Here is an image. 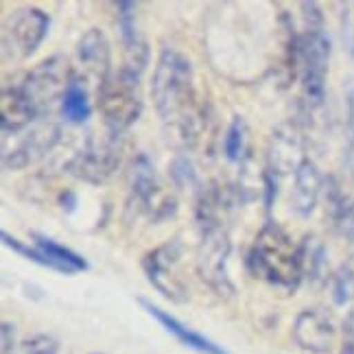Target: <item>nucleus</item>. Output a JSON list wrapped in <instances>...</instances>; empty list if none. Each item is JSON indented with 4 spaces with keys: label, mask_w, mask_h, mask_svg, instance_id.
<instances>
[{
    "label": "nucleus",
    "mask_w": 354,
    "mask_h": 354,
    "mask_svg": "<svg viewBox=\"0 0 354 354\" xmlns=\"http://www.w3.org/2000/svg\"><path fill=\"white\" fill-rule=\"evenodd\" d=\"M232 190H223L216 184H206L199 188L195 203V223L199 230L197 245V274L201 282L221 299H232L236 287L227 271L232 241L227 232L225 210L234 201Z\"/></svg>",
    "instance_id": "f03ea898"
},
{
    "label": "nucleus",
    "mask_w": 354,
    "mask_h": 354,
    "mask_svg": "<svg viewBox=\"0 0 354 354\" xmlns=\"http://www.w3.org/2000/svg\"><path fill=\"white\" fill-rule=\"evenodd\" d=\"M62 140V127L53 120H39L29 133L20 138V142L11 149H5L3 153V167L7 171H20L33 165L35 160L44 158L48 151L55 149Z\"/></svg>",
    "instance_id": "9b49d317"
},
{
    "label": "nucleus",
    "mask_w": 354,
    "mask_h": 354,
    "mask_svg": "<svg viewBox=\"0 0 354 354\" xmlns=\"http://www.w3.org/2000/svg\"><path fill=\"white\" fill-rule=\"evenodd\" d=\"M184 245L180 239H171L167 243L158 245L151 252H147L142 258V271L151 287L167 297L169 302L184 304L188 302V287L177 274V265L182 263Z\"/></svg>",
    "instance_id": "9d476101"
},
{
    "label": "nucleus",
    "mask_w": 354,
    "mask_h": 354,
    "mask_svg": "<svg viewBox=\"0 0 354 354\" xmlns=\"http://www.w3.org/2000/svg\"><path fill=\"white\" fill-rule=\"evenodd\" d=\"M116 9V29L120 35V44H122V64L129 68V71L142 75L147 71V64L151 59V50H149L147 39L142 37L138 22H136V3H127V0H120L114 5Z\"/></svg>",
    "instance_id": "2eb2a0df"
},
{
    "label": "nucleus",
    "mask_w": 354,
    "mask_h": 354,
    "mask_svg": "<svg viewBox=\"0 0 354 354\" xmlns=\"http://www.w3.org/2000/svg\"><path fill=\"white\" fill-rule=\"evenodd\" d=\"M31 241H33V248L46 258L48 269H53V271L73 276V274H79V271H86L90 267L81 254H77L75 250L66 248V245H62L57 241H53L50 236H46L42 232H31Z\"/></svg>",
    "instance_id": "6ab92c4d"
},
{
    "label": "nucleus",
    "mask_w": 354,
    "mask_h": 354,
    "mask_svg": "<svg viewBox=\"0 0 354 354\" xmlns=\"http://www.w3.org/2000/svg\"><path fill=\"white\" fill-rule=\"evenodd\" d=\"M248 271L271 287L282 291H297L304 280L302 258H299V243H293L284 230L267 221L248 252Z\"/></svg>",
    "instance_id": "7ed1b4c3"
},
{
    "label": "nucleus",
    "mask_w": 354,
    "mask_h": 354,
    "mask_svg": "<svg viewBox=\"0 0 354 354\" xmlns=\"http://www.w3.org/2000/svg\"><path fill=\"white\" fill-rule=\"evenodd\" d=\"M344 37H346V44L350 46V50L354 53V11L344 13Z\"/></svg>",
    "instance_id": "7c9ffc66"
},
{
    "label": "nucleus",
    "mask_w": 354,
    "mask_h": 354,
    "mask_svg": "<svg viewBox=\"0 0 354 354\" xmlns=\"http://www.w3.org/2000/svg\"><path fill=\"white\" fill-rule=\"evenodd\" d=\"M50 31V16L37 7L16 9L3 26V59L20 64L35 55Z\"/></svg>",
    "instance_id": "6e6552de"
},
{
    "label": "nucleus",
    "mask_w": 354,
    "mask_h": 354,
    "mask_svg": "<svg viewBox=\"0 0 354 354\" xmlns=\"http://www.w3.org/2000/svg\"><path fill=\"white\" fill-rule=\"evenodd\" d=\"M138 302H140V306L149 313V315H151L169 335H173L182 346H186V348H190V350H195V352H199V354H232V352H227L225 348H221L219 344H214L212 339H208L206 335H201V333H197L195 328H190V326H186L184 322H180L175 315H171L169 310H165V308H160L158 304H153L151 299L138 297Z\"/></svg>",
    "instance_id": "dca6fc26"
},
{
    "label": "nucleus",
    "mask_w": 354,
    "mask_h": 354,
    "mask_svg": "<svg viewBox=\"0 0 354 354\" xmlns=\"http://www.w3.org/2000/svg\"><path fill=\"white\" fill-rule=\"evenodd\" d=\"M326 177L322 175L319 167L313 162L310 158L304 160V165L299 167L293 175V186H291V208L297 216H306L313 214V210L317 208L319 195L324 190Z\"/></svg>",
    "instance_id": "f3484780"
},
{
    "label": "nucleus",
    "mask_w": 354,
    "mask_h": 354,
    "mask_svg": "<svg viewBox=\"0 0 354 354\" xmlns=\"http://www.w3.org/2000/svg\"><path fill=\"white\" fill-rule=\"evenodd\" d=\"M248 149V125H245L243 116L234 114L223 136V158L232 165H241L250 156Z\"/></svg>",
    "instance_id": "4be33fe9"
},
{
    "label": "nucleus",
    "mask_w": 354,
    "mask_h": 354,
    "mask_svg": "<svg viewBox=\"0 0 354 354\" xmlns=\"http://www.w3.org/2000/svg\"><path fill=\"white\" fill-rule=\"evenodd\" d=\"M3 236V243L7 245V248L11 250V252H16L18 256H22V258H26V261H31V263H35V265H39V267H48V263H46V258L39 254L35 248H29V245H24V243H20L16 236H11L9 232H3L0 234Z\"/></svg>",
    "instance_id": "393cba45"
},
{
    "label": "nucleus",
    "mask_w": 354,
    "mask_h": 354,
    "mask_svg": "<svg viewBox=\"0 0 354 354\" xmlns=\"http://www.w3.org/2000/svg\"><path fill=\"white\" fill-rule=\"evenodd\" d=\"M330 295H333V302L337 306H346L348 302H352V297H354V269H352V265L344 263L330 276Z\"/></svg>",
    "instance_id": "5701e85b"
},
{
    "label": "nucleus",
    "mask_w": 354,
    "mask_h": 354,
    "mask_svg": "<svg viewBox=\"0 0 354 354\" xmlns=\"http://www.w3.org/2000/svg\"><path fill=\"white\" fill-rule=\"evenodd\" d=\"M299 258H302V271L304 280L310 284H324L330 280V269H328V258H326V248L315 236H304L299 243Z\"/></svg>",
    "instance_id": "412c9836"
},
{
    "label": "nucleus",
    "mask_w": 354,
    "mask_h": 354,
    "mask_svg": "<svg viewBox=\"0 0 354 354\" xmlns=\"http://www.w3.org/2000/svg\"><path fill=\"white\" fill-rule=\"evenodd\" d=\"M330 64V39L324 29H306L297 33L295 46V79L302 92V107L315 112L326 101V79Z\"/></svg>",
    "instance_id": "20e7f679"
},
{
    "label": "nucleus",
    "mask_w": 354,
    "mask_h": 354,
    "mask_svg": "<svg viewBox=\"0 0 354 354\" xmlns=\"http://www.w3.org/2000/svg\"><path fill=\"white\" fill-rule=\"evenodd\" d=\"M339 354H354V310L348 313L342 326V350Z\"/></svg>",
    "instance_id": "c85d7f7f"
},
{
    "label": "nucleus",
    "mask_w": 354,
    "mask_h": 354,
    "mask_svg": "<svg viewBox=\"0 0 354 354\" xmlns=\"http://www.w3.org/2000/svg\"><path fill=\"white\" fill-rule=\"evenodd\" d=\"M71 77H73V68L68 66L66 57L55 55L44 59L42 64H37L33 71H29L18 81L24 97L29 99L39 120H50L53 107L57 103L62 105L64 90Z\"/></svg>",
    "instance_id": "0eeeda50"
},
{
    "label": "nucleus",
    "mask_w": 354,
    "mask_h": 354,
    "mask_svg": "<svg viewBox=\"0 0 354 354\" xmlns=\"http://www.w3.org/2000/svg\"><path fill=\"white\" fill-rule=\"evenodd\" d=\"M151 99L165 131L182 149H195L206 129V114L197 94L193 62L180 48L160 50L151 77Z\"/></svg>",
    "instance_id": "f257e3e1"
},
{
    "label": "nucleus",
    "mask_w": 354,
    "mask_h": 354,
    "mask_svg": "<svg viewBox=\"0 0 354 354\" xmlns=\"http://www.w3.org/2000/svg\"><path fill=\"white\" fill-rule=\"evenodd\" d=\"M57 342L48 335H33L22 344L20 354H57Z\"/></svg>",
    "instance_id": "a878e982"
},
{
    "label": "nucleus",
    "mask_w": 354,
    "mask_h": 354,
    "mask_svg": "<svg viewBox=\"0 0 354 354\" xmlns=\"http://www.w3.org/2000/svg\"><path fill=\"white\" fill-rule=\"evenodd\" d=\"M129 199L127 212L145 214L151 223H162L177 212V201L162 186L153 162L147 153H136L129 165Z\"/></svg>",
    "instance_id": "423d86ee"
},
{
    "label": "nucleus",
    "mask_w": 354,
    "mask_h": 354,
    "mask_svg": "<svg viewBox=\"0 0 354 354\" xmlns=\"http://www.w3.org/2000/svg\"><path fill=\"white\" fill-rule=\"evenodd\" d=\"M77 64L79 75L92 81L97 86V92L107 79L112 77V48L107 35L92 26L77 42Z\"/></svg>",
    "instance_id": "ddd939ff"
},
{
    "label": "nucleus",
    "mask_w": 354,
    "mask_h": 354,
    "mask_svg": "<svg viewBox=\"0 0 354 354\" xmlns=\"http://www.w3.org/2000/svg\"><path fill=\"white\" fill-rule=\"evenodd\" d=\"M263 203H265V210L267 214L274 210L276 206V197H278V190H280V177L276 173H271L269 169H263Z\"/></svg>",
    "instance_id": "bb28decb"
},
{
    "label": "nucleus",
    "mask_w": 354,
    "mask_h": 354,
    "mask_svg": "<svg viewBox=\"0 0 354 354\" xmlns=\"http://www.w3.org/2000/svg\"><path fill=\"white\" fill-rule=\"evenodd\" d=\"M59 206L64 208V212H75L77 208V193L75 190H64L59 195Z\"/></svg>",
    "instance_id": "2f4dec72"
},
{
    "label": "nucleus",
    "mask_w": 354,
    "mask_h": 354,
    "mask_svg": "<svg viewBox=\"0 0 354 354\" xmlns=\"http://www.w3.org/2000/svg\"><path fill=\"white\" fill-rule=\"evenodd\" d=\"M171 180L177 188H195L197 193H199V177H197V169L193 167V162H190L188 156L184 153H177L171 162Z\"/></svg>",
    "instance_id": "b1692460"
},
{
    "label": "nucleus",
    "mask_w": 354,
    "mask_h": 354,
    "mask_svg": "<svg viewBox=\"0 0 354 354\" xmlns=\"http://www.w3.org/2000/svg\"><path fill=\"white\" fill-rule=\"evenodd\" d=\"M90 81L81 77L77 71H73V77L68 81V86L64 90L59 112L66 122L71 125H84L88 118L92 116V99H90Z\"/></svg>",
    "instance_id": "aec40b11"
},
{
    "label": "nucleus",
    "mask_w": 354,
    "mask_h": 354,
    "mask_svg": "<svg viewBox=\"0 0 354 354\" xmlns=\"http://www.w3.org/2000/svg\"><path fill=\"white\" fill-rule=\"evenodd\" d=\"M306 145L304 136L297 129V125H282L269 138L267 147V167L278 177L295 175V171L304 165L306 160Z\"/></svg>",
    "instance_id": "4468645a"
},
{
    "label": "nucleus",
    "mask_w": 354,
    "mask_h": 354,
    "mask_svg": "<svg viewBox=\"0 0 354 354\" xmlns=\"http://www.w3.org/2000/svg\"><path fill=\"white\" fill-rule=\"evenodd\" d=\"M299 9H302L306 29H324V13L317 3H302Z\"/></svg>",
    "instance_id": "cd10ccee"
},
{
    "label": "nucleus",
    "mask_w": 354,
    "mask_h": 354,
    "mask_svg": "<svg viewBox=\"0 0 354 354\" xmlns=\"http://www.w3.org/2000/svg\"><path fill=\"white\" fill-rule=\"evenodd\" d=\"M122 160V136L107 133L103 140L88 138L66 162V173L88 184H103L118 171Z\"/></svg>",
    "instance_id": "1a4fd4ad"
},
{
    "label": "nucleus",
    "mask_w": 354,
    "mask_h": 354,
    "mask_svg": "<svg viewBox=\"0 0 354 354\" xmlns=\"http://www.w3.org/2000/svg\"><path fill=\"white\" fill-rule=\"evenodd\" d=\"M0 337H3V354H13V348H16V333H13V324L3 322V326H0Z\"/></svg>",
    "instance_id": "c756f323"
},
{
    "label": "nucleus",
    "mask_w": 354,
    "mask_h": 354,
    "mask_svg": "<svg viewBox=\"0 0 354 354\" xmlns=\"http://www.w3.org/2000/svg\"><path fill=\"white\" fill-rule=\"evenodd\" d=\"M0 105H3V116H0V125H3L5 136H13L22 129H26L31 122H39L35 110L31 107L29 99L24 97L18 81L3 88L0 94Z\"/></svg>",
    "instance_id": "a211bd4d"
},
{
    "label": "nucleus",
    "mask_w": 354,
    "mask_h": 354,
    "mask_svg": "<svg viewBox=\"0 0 354 354\" xmlns=\"http://www.w3.org/2000/svg\"><path fill=\"white\" fill-rule=\"evenodd\" d=\"M335 319L319 306L304 308L293 322V342L310 354H328L335 346Z\"/></svg>",
    "instance_id": "f8f14e48"
},
{
    "label": "nucleus",
    "mask_w": 354,
    "mask_h": 354,
    "mask_svg": "<svg viewBox=\"0 0 354 354\" xmlns=\"http://www.w3.org/2000/svg\"><path fill=\"white\" fill-rule=\"evenodd\" d=\"M140 77L142 75L120 66L97 92L99 94L97 105L101 110L107 133L125 136V131L140 118L142 114Z\"/></svg>",
    "instance_id": "39448f33"
}]
</instances>
